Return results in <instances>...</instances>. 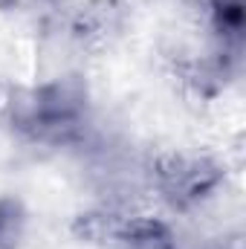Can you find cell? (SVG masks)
<instances>
[{"instance_id":"cell-1","label":"cell","mask_w":246,"mask_h":249,"mask_svg":"<svg viewBox=\"0 0 246 249\" xmlns=\"http://www.w3.org/2000/svg\"><path fill=\"white\" fill-rule=\"evenodd\" d=\"M159 188L165 191V197H171L174 203H188L203 197V191L217 183V171L200 160H165L157 171Z\"/></svg>"},{"instance_id":"cell-2","label":"cell","mask_w":246,"mask_h":249,"mask_svg":"<svg viewBox=\"0 0 246 249\" xmlns=\"http://www.w3.org/2000/svg\"><path fill=\"white\" fill-rule=\"evenodd\" d=\"M20 238V212L12 200H0V249H12Z\"/></svg>"}]
</instances>
